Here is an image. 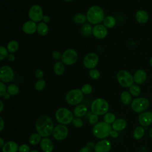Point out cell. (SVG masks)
I'll return each instance as SVG.
<instances>
[{"instance_id": "obj_1", "label": "cell", "mask_w": 152, "mask_h": 152, "mask_svg": "<svg viewBox=\"0 0 152 152\" xmlns=\"http://www.w3.org/2000/svg\"><path fill=\"white\" fill-rule=\"evenodd\" d=\"M35 126L37 133L44 138L50 135L54 128L52 120L50 117L46 115L38 118Z\"/></svg>"}, {"instance_id": "obj_2", "label": "cell", "mask_w": 152, "mask_h": 152, "mask_svg": "<svg viewBox=\"0 0 152 152\" xmlns=\"http://www.w3.org/2000/svg\"><path fill=\"white\" fill-rule=\"evenodd\" d=\"M87 20L91 24H99L103 22L104 18V12L99 6L94 5L91 7L87 11Z\"/></svg>"}, {"instance_id": "obj_3", "label": "cell", "mask_w": 152, "mask_h": 152, "mask_svg": "<svg viewBox=\"0 0 152 152\" xmlns=\"http://www.w3.org/2000/svg\"><path fill=\"white\" fill-rule=\"evenodd\" d=\"M112 130V126L110 124L104 121L99 122L93 128V134L94 136L99 139H104L110 135V132Z\"/></svg>"}, {"instance_id": "obj_4", "label": "cell", "mask_w": 152, "mask_h": 152, "mask_svg": "<svg viewBox=\"0 0 152 152\" xmlns=\"http://www.w3.org/2000/svg\"><path fill=\"white\" fill-rule=\"evenodd\" d=\"M109 108L108 102L102 98L94 100L91 104V110L93 113L97 115H105Z\"/></svg>"}, {"instance_id": "obj_5", "label": "cell", "mask_w": 152, "mask_h": 152, "mask_svg": "<svg viewBox=\"0 0 152 152\" xmlns=\"http://www.w3.org/2000/svg\"><path fill=\"white\" fill-rule=\"evenodd\" d=\"M55 118L59 124L64 125H68L72 122L74 119V114L68 109L61 107L56 111Z\"/></svg>"}, {"instance_id": "obj_6", "label": "cell", "mask_w": 152, "mask_h": 152, "mask_svg": "<svg viewBox=\"0 0 152 152\" xmlns=\"http://www.w3.org/2000/svg\"><path fill=\"white\" fill-rule=\"evenodd\" d=\"M119 84L124 87H130L134 84V77L126 70L119 71L116 75Z\"/></svg>"}, {"instance_id": "obj_7", "label": "cell", "mask_w": 152, "mask_h": 152, "mask_svg": "<svg viewBox=\"0 0 152 152\" xmlns=\"http://www.w3.org/2000/svg\"><path fill=\"white\" fill-rule=\"evenodd\" d=\"M150 106V102L145 97H138L134 99L131 103L132 109L137 113H142L145 112Z\"/></svg>"}, {"instance_id": "obj_8", "label": "cell", "mask_w": 152, "mask_h": 152, "mask_svg": "<svg viewBox=\"0 0 152 152\" xmlns=\"http://www.w3.org/2000/svg\"><path fill=\"white\" fill-rule=\"evenodd\" d=\"M65 99L69 104H78L83 99V93L80 89H72L66 93Z\"/></svg>"}, {"instance_id": "obj_9", "label": "cell", "mask_w": 152, "mask_h": 152, "mask_svg": "<svg viewBox=\"0 0 152 152\" xmlns=\"http://www.w3.org/2000/svg\"><path fill=\"white\" fill-rule=\"evenodd\" d=\"M78 59V54L74 49H66L62 55V62L66 65H71L74 64Z\"/></svg>"}, {"instance_id": "obj_10", "label": "cell", "mask_w": 152, "mask_h": 152, "mask_svg": "<svg viewBox=\"0 0 152 152\" xmlns=\"http://www.w3.org/2000/svg\"><path fill=\"white\" fill-rule=\"evenodd\" d=\"M28 14L30 19L35 23L41 21L44 16L42 7L37 4L30 7Z\"/></svg>"}, {"instance_id": "obj_11", "label": "cell", "mask_w": 152, "mask_h": 152, "mask_svg": "<svg viewBox=\"0 0 152 152\" xmlns=\"http://www.w3.org/2000/svg\"><path fill=\"white\" fill-rule=\"evenodd\" d=\"M14 72L11 67L4 65L0 68V80L2 82L8 83L14 78Z\"/></svg>"}, {"instance_id": "obj_12", "label": "cell", "mask_w": 152, "mask_h": 152, "mask_svg": "<svg viewBox=\"0 0 152 152\" xmlns=\"http://www.w3.org/2000/svg\"><path fill=\"white\" fill-rule=\"evenodd\" d=\"M68 134V129L67 127L62 124H59L54 127L52 135L53 138L56 140H63L65 139Z\"/></svg>"}, {"instance_id": "obj_13", "label": "cell", "mask_w": 152, "mask_h": 152, "mask_svg": "<svg viewBox=\"0 0 152 152\" xmlns=\"http://www.w3.org/2000/svg\"><path fill=\"white\" fill-rule=\"evenodd\" d=\"M98 62L99 56L96 53L93 52H90L87 54L83 59L84 66L90 69L95 68Z\"/></svg>"}, {"instance_id": "obj_14", "label": "cell", "mask_w": 152, "mask_h": 152, "mask_svg": "<svg viewBox=\"0 0 152 152\" xmlns=\"http://www.w3.org/2000/svg\"><path fill=\"white\" fill-rule=\"evenodd\" d=\"M92 34L96 38L98 39H102L107 36V30L103 24H96L93 27Z\"/></svg>"}, {"instance_id": "obj_15", "label": "cell", "mask_w": 152, "mask_h": 152, "mask_svg": "<svg viewBox=\"0 0 152 152\" xmlns=\"http://www.w3.org/2000/svg\"><path fill=\"white\" fill-rule=\"evenodd\" d=\"M111 142L109 140L103 139L95 144V152H109L111 149Z\"/></svg>"}, {"instance_id": "obj_16", "label": "cell", "mask_w": 152, "mask_h": 152, "mask_svg": "<svg viewBox=\"0 0 152 152\" xmlns=\"http://www.w3.org/2000/svg\"><path fill=\"white\" fill-rule=\"evenodd\" d=\"M140 125L142 126H147L152 124V112L147 111L141 113L138 118Z\"/></svg>"}, {"instance_id": "obj_17", "label": "cell", "mask_w": 152, "mask_h": 152, "mask_svg": "<svg viewBox=\"0 0 152 152\" xmlns=\"http://www.w3.org/2000/svg\"><path fill=\"white\" fill-rule=\"evenodd\" d=\"M37 26L35 22L29 20L26 21L22 27V29L24 33L27 34H31L37 31Z\"/></svg>"}, {"instance_id": "obj_18", "label": "cell", "mask_w": 152, "mask_h": 152, "mask_svg": "<svg viewBox=\"0 0 152 152\" xmlns=\"http://www.w3.org/2000/svg\"><path fill=\"white\" fill-rule=\"evenodd\" d=\"M134 82L138 84H142L147 80V75L146 71L143 69H138L134 75Z\"/></svg>"}, {"instance_id": "obj_19", "label": "cell", "mask_w": 152, "mask_h": 152, "mask_svg": "<svg viewBox=\"0 0 152 152\" xmlns=\"http://www.w3.org/2000/svg\"><path fill=\"white\" fill-rule=\"evenodd\" d=\"M40 145L41 149L44 152H52L53 149V145L52 142L49 138L45 137L42 139L40 142Z\"/></svg>"}, {"instance_id": "obj_20", "label": "cell", "mask_w": 152, "mask_h": 152, "mask_svg": "<svg viewBox=\"0 0 152 152\" xmlns=\"http://www.w3.org/2000/svg\"><path fill=\"white\" fill-rule=\"evenodd\" d=\"M135 18L138 23L140 24H145L148 21L149 16L145 11L140 10L137 11L135 14Z\"/></svg>"}, {"instance_id": "obj_21", "label": "cell", "mask_w": 152, "mask_h": 152, "mask_svg": "<svg viewBox=\"0 0 152 152\" xmlns=\"http://www.w3.org/2000/svg\"><path fill=\"white\" fill-rule=\"evenodd\" d=\"M18 145L17 142L10 141L5 143L2 148V152H17L18 151Z\"/></svg>"}, {"instance_id": "obj_22", "label": "cell", "mask_w": 152, "mask_h": 152, "mask_svg": "<svg viewBox=\"0 0 152 152\" xmlns=\"http://www.w3.org/2000/svg\"><path fill=\"white\" fill-rule=\"evenodd\" d=\"M127 125L126 121L122 118H119L116 119L112 124V127L113 130L116 131H121L124 130Z\"/></svg>"}, {"instance_id": "obj_23", "label": "cell", "mask_w": 152, "mask_h": 152, "mask_svg": "<svg viewBox=\"0 0 152 152\" xmlns=\"http://www.w3.org/2000/svg\"><path fill=\"white\" fill-rule=\"evenodd\" d=\"M87 112V107L84 104H78L74 109L73 114L75 117L81 118L84 116Z\"/></svg>"}, {"instance_id": "obj_24", "label": "cell", "mask_w": 152, "mask_h": 152, "mask_svg": "<svg viewBox=\"0 0 152 152\" xmlns=\"http://www.w3.org/2000/svg\"><path fill=\"white\" fill-rule=\"evenodd\" d=\"M37 31L40 36H46L49 31V27L46 23L39 22L37 26Z\"/></svg>"}, {"instance_id": "obj_25", "label": "cell", "mask_w": 152, "mask_h": 152, "mask_svg": "<svg viewBox=\"0 0 152 152\" xmlns=\"http://www.w3.org/2000/svg\"><path fill=\"white\" fill-rule=\"evenodd\" d=\"M116 23V19L114 18V17L112 15H108L104 17L103 21V25L106 27L109 28H113Z\"/></svg>"}, {"instance_id": "obj_26", "label": "cell", "mask_w": 152, "mask_h": 152, "mask_svg": "<svg viewBox=\"0 0 152 152\" xmlns=\"http://www.w3.org/2000/svg\"><path fill=\"white\" fill-rule=\"evenodd\" d=\"M54 72L58 75H62L65 71V66L64 64L62 62L58 61L56 62L53 66Z\"/></svg>"}, {"instance_id": "obj_27", "label": "cell", "mask_w": 152, "mask_h": 152, "mask_svg": "<svg viewBox=\"0 0 152 152\" xmlns=\"http://www.w3.org/2000/svg\"><path fill=\"white\" fill-rule=\"evenodd\" d=\"M121 100L122 103L125 105H128L132 102V96L129 92L124 91L121 94Z\"/></svg>"}, {"instance_id": "obj_28", "label": "cell", "mask_w": 152, "mask_h": 152, "mask_svg": "<svg viewBox=\"0 0 152 152\" xmlns=\"http://www.w3.org/2000/svg\"><path fill=\"white\" fill-rule=\"evenodd\" d=\"M144 129L142 126H138L134 129L133 131V137L136 140H140L144 137Z\"/></svg>"}, {"instance_id": "obj_29", "label": "cell", "mask_w": 152, "mask_h": 152, "mask_svg": "<svg viewBox=\"0 0 152 152\" xmlns=\"http://www.w3.org/2000/svg\"><path fill=\"white\" fill-rule=\"evenodd\" d=\"M92 30L93 27L89 23L84 24L81 28V33L85 37L89 36L92 33Z\"/></svg>"}, {"instance_id": "obj_30", "label": "cell", "mask_w": 152, "mask_h": 152, "mask_svg": "<svg viewBox=\"0 0 152 152\" xmlns=\"http://www.w3.org/2000/svg\"><path fill=\"white\" fill-rule=\"evenodd\" d=\"M41 137L42 136L39 133H33L28 138V141L31 145H37L39 142H40L42 140Z\"/></svg>"}, {"instance_id": "obj_31", "label": "cell", "mask_w": 152, "mask_h": 152, "mask_svg": "<svg viewBox=\"0 0 152 152\" xmlns=\"http://www.w3.org/2000/svg\"><path fill=\"white\" fill-rule=\"evenodd\" d=\"M19 48V44L17 41L16 40H11L10 42H8L7 45V49L9 52L12 53L18 50Z\"/></svg>"}, {"instance_id": "obj_32", "label": "cell", "mask_w": 152, "mask_h": 152, "mask_svg": "<svg viewBox=\"0 0 152 152\" xmlns=\"http://www.w3.org/2000/svg\"><path fill=\"white\" fill-rule=\"evenodd\" d=\"M73 20L75 23L78 24H85L87 20V17L86 15L82 13H78L74 16Z\"/></svg>"}, {"instance_id": "obj_33", "label": "cell", "mask_w": 152, "mask_h": 152, "mask_svg": "<svg viewBox=\"0 0 152 152\" xmlns=\"http://www.w3.org/2000/svg\"><path fill=\"white\" fill-rule=\"evenodd\" d=\"M7 92H8L12 96H15L19 93L20 89L18 86L14 84H10L7 87Z\"/></svg>"}, {"instance_id": "obj_34", "label": "cell", "mask_w": 152, "mask_h": 152, "mask_svg": "<svg viewBox=\"0 0 152 152\" xmlns=\"http://www.w3.org/2000/svg\"><path fill=\"white\" fill-rule=\"evenodd\" d=\"M103 119L105 122H106L107 124H113L114 121L116 120V116L112 113L107 112L104 115L103 117Z\"/></svg>"}, {"instance_id": "obj_35", "label": "cell", "mask_w": 152, "mask_h": 152, "mask_svg": "<svg viewBox=\"0 0 152 152\" xmlns=\"http://www.w3.org/2000/svg\"><path fill=\"white\" fill-rule=\"evenodd\" d=\"M129 93L133 96H138L141 93V88L137 84H133L129 87Z\"/></svg>"}, {"instance_id": "obj_36", "label": "cell", "mask_w": 152, "mask_h": 152, "mask_svg": "<svg viewBox=\"0 0 152 152\" xmlns=\"http://www.w3.org/2000/svg\"><path fill=\"white\" fill-rule=\"evenodd\" d=\"M35 88L37 91H42L46 87V81L43 79L39 80L34 85Z\"/></svg>"}, {"instance_id": "obj_37", "label": "cell", "mask_w": 152, "mask_h": 152, "mask_svg": "<svg viewBox=\"0 0 152 152\" xmlns=\"http://www.w3.org/2000/svg\"><path fill=\"white\" fill-rule=\"evenodd\" d=\"M90 77L93 80H97L100 77V71L95 68L91 69L89 71Z\"/></svg>"}, {"instance_id": "obj_38", "label": "cell", "mask_w": 152, "mask_h": 152, "mask_svg": "<svg viewBox=\"0 0 152 152\" xmlns=\"http://www.w3.org/2000/svg\"><path fill=\"white\" fill-rule=\"evenodd\" d=\"M81 91L83 92V94H89L92 92L93 88H92V86L90 84H86L84 86H83V87H81Z\"/></svg>"}, {"instance_id": "obj_39", "label": "cell", "mask_w": 152, "mask_h": 152, "mask_svg": "<svg viewBox=\"0 0 152 152\" xmlns=\"http://www.w3.org/2000/svg\"><path fill=\"white\" fill-rule=\"evenodd\" d=\"M8 50L4 46H1L0 47V60L2 61L5 58H7L8 55Z\"/></svg>"}, {"instance_id": "obj_40", "label": "cell", "mask_w": 152, "mask_h": 152, "mask_svg": "<svg viewBox=\"0 0 152 152\" xmlns=\"http://www.w3.org/2000/svg\"><path fill=\"white\" fill-rule=\"evenodd\" d=\"M72 124L75 128H81L83 125V121L80 118L75 117V118L73 119Z\"/></svg>"}, {"instance_id": "obj_41", "label": "cell", "mask_w": 152, "mask_h": 152, "mask_svg": "<svg viewBox=\"0 0 152 152\" xmlns=\"http://www.w3.org/2000/svg\"><path fill=\"white\" fill-rule=\"evenodd\" d=\"M98 121H99L98 115L94 113L90 115L88 118V122L91 125H95L96 124L98 123Z\"/></svg>"}, {"instance_id": "obj_42", "label": "cell", "mask_w": 152, "mask_h": 152, "mask_svg": "<svg viewBox=\"0 0 152 152\" xmlns=\"http://www.w3.org/2000/svg\"><path fill=\"white\" fill-rule=\"evenodd\" d=\"M19 152H30V147L28 145L24 144L19 146L18 147Z\"/></svg>"}, {"instance_id": "obj_43", "label": "cell", "mask_w": 152, "mask_h": 152, "mask_svg": "<svg viewBox=\"0 0 152 152\" xmlns=\"http://www.w3.org/2000/svg\"><path fill=\"white\" fill-rule=\"evenodd\" d=\"M62 54H61V53L59 51L55 50L54 52H52V56L53 59H55V60H59L60 59L62 58Z\"/></svg>"}, {"instance_id": "obj_44", "label": "cell", "mask_w": 152, "mask_h": 152, "mask_svg": "<svg viewBox=\"0 0 152 152\" xmlns=\"http://www.w3.org/2000/svg\"><path fill=\"white\" fill-rule=\"evenodd\" d=\"M35 77L40 80V79H42V78L44 76V72L41 69H36V71H35Z\"/></svg>"}, {"instance_id": "obj_45", "label": "cell", "mask_w": 152, "mask_h": 152, "mask_svg": "<svg viewBox=\"0 0 152 152\" xmlns=\"http://www.w3.org/2000/svg\"><path fill=\"white\" fill-rule=\"evenodd\" d=\"M6 90H7V88L6 87L5 84L4 83V82L1 81L0 82V96L2 97L3 94L6 92Z\"/></svg>"}, {"instance_id": "obj_46", "label": "cell", "mask_w": 152, "mask_h": 152, "mask_svg": "<svg viewBox=\"0 0 152 152\" xmlns=\"http://www.w3.org/2000/svg\"><path fill=\"white\" fill-rule=\"evenodd\" d=\"M110 136L113 138H118L119 136L118 131H116L115 130H111V131L110 132Z\"/></svg>"}, {"instance_id": "obj_47", "label": "cell", "mask_w": 152, "mask_h": 152, "mask_svg": "<svg viewBox=\"0 0 152 152\" xmlns=\"http://www.w3.org/2000/svg\"><path fill=\"white\" fill-rule=\"evenodd\" d=\"M79 152H91V150L87 146H86L81 148Z\"/></svg>"}, {"instance_id": "obj_48", "label": "cell", "mask_w": 152, "mask_h": 152, "mask_svg": "<svg viewBox=\"0 0 152 152\" xmlns=\"http://www.w3.org/2000/svg\"><path fill=\"white\" fill-rule=\"evenodd\" d=\"M5 122L2 117L0 118V131H2L4 128Z\"/></svg>"}, {"instance_id": "obj_49", "label": "cell", "mask_w": 152, "mask_h": 152, "mask_svg": "<svg viewBox=\"0 0 152 152\" xmlns=\"http://www.w3.org/2000/svg\"><path fill=\"white\" fill-rule=\"evenodd\" d=\"M7 59L10 61H14L15 59V56L12 53H10V54H9L8 55Z\"/></svg>"}, {"instance_id": "obj_50", "label": "cell", "mask_w": 152, "mask_h": 152, "mask_svg": "<svg viewBox=\"0 0 152 152\" xmlns=\"http://www.w3.org/2000/svg\"><path fill=\"white\" fill-rule=\"evenodd\" d=\"M42 20H43V22H44L45 23H49L50 21V18L48 15H44L43 17Z\"/></svg>"}, {"instance_id": "obj_51", "label": "cell", "mask_w": 152, "mask_h": 152, "mask_svg": "<svg viewBox=\"0 0 152 152\" xmlns=\"http://www.w3.org/2000/svg\"><path fill=\"white\" fill-rule=\"evenodd\" d=\"M88 147H89L91 150L92 149H94V147H95V145L94 144V143L93 142H88L87 144V145Z\"/></svg>"}, {"instance_id": "obj_52", "label": "cell", "mask_w": 152, "mask_h": 152, "mask_svg": "<svg viewBox=\"0 0 152 152\" xmlns=\"http://www.w3.org/2000/svg\"><path fill=\"white\" fill-rule=\"evenodd\" d=\"M10 95L11 94L8 92H5L2 97H3V98L5 99H8L10 98Z\"/></svg>"}, {"instance_id": "obj_53", "label": "cell", "mask_w": 152, "mask_h": 152, "mask_svg": "<svg viewBox=\"0 0 152 152\" xmlns=\"http://www.w3.org/2000/svg\"><path fill=\"white\" fill-rule=\"evenodd\" d=\"M5 144V142H4V141L3 140V138L2 137L0 138V147L1 148H2V147L4 146V145Z\"/></svg>"}, {"instance_id": "obj_54", "label": "cell", "mask_w": 152, "mask_h": 152, "mask_svg": "<svg viewBox=\"0 0 152 152\" xmlns=\"http://www.w3.org/2000/svg\"><path fill=\"white\" fill-rule=\"evenodd\" d=\"M0 104H1V108H0V112H2L4 109V104L3 102L1 100L0 101Z\"/></svg>"}, {"instance_id": "obj_55", "label": "cell", "mask_w": 152, "mask_h": 152, "mask_svg": "<svg viewBox=\"0 0 152 152\" xmlns=\"http://www.w3.org/2000/svg\"><path fill=\"white\" fill-rule=\"evenodd\" d=\"M149 136L151 138H152V128L149 131Z\"/></svg>"}, {"instance_id": "obj_56", "label": "cell", "mask_w": 152, "mask_h": 152, "mask_svg": "<svg viewBox=\"0 0 152 152\" xmlns=\"http://www.w3.org/2000/svg\"><path fill=\"white\" fill-rule=\"evenodd\" d=\"M150 64L152 66V58H151L150 59Z\"/></svg>"}, {"instance_id": "obj_57", "label": "cell", "mask_w": 152, "mask_h": 152, "mask_svg": "<svg viewBox=\"0 0 152 152\" xmlns=\"http://www.w3.org/2000/svg\"><path fill=\"white\" fill-rule=\"evenodd\" d=\"M64 1L67 2H72L73 0H64Z\"/></svg>"}, {"instance_id": "obj_58", "label": "cell", "mask_w": 152, "mask_h": 152, "mask_svg": "<svg viewBox=\"0 0 152 152\" xmlns=\"http://www.w3.org/2000/svg\"><path fill=\"white\" fill-rule=\"evenodd\" d=\"M30 152H39V151H37V150H32V151H30Z\"/></svg>"}]
</instances>
